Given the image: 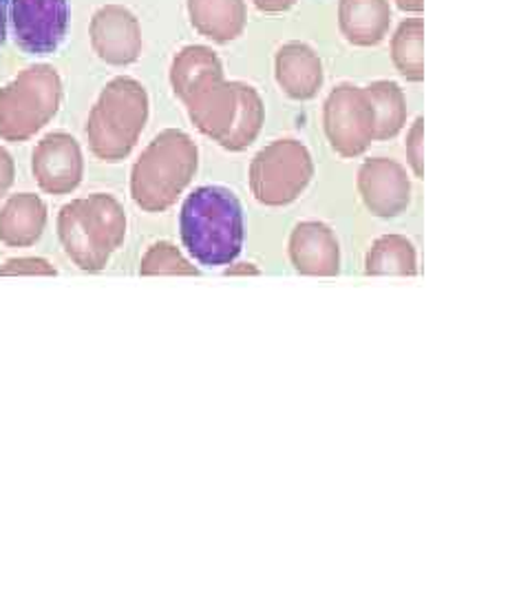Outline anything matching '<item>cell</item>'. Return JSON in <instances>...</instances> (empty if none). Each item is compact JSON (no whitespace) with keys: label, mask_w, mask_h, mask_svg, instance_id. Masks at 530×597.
<instances>
[{"label":"cell","mask_w":530,"mask_h":597,"mask_svg":"<svg viewBox=\"0 0 530 597\" xmlns=\"http://www.w3.org/2000/svg\"><path fill=\"white\" fill-rule=\"evenodd\" d=\"M198 167L200 151L193 137L177 128L161 131L133 165V202L146 213L168 211L189 189Z\"/></svg>","instance_id":"cell-2"},{"label":"cell","mask_w":530,"mask_h":597,"mask_svg":"<svg viewBox=\"0 0 530 597\" xmlns=\"http://www.w3.org/2000/svg\"><path fill=\"white\" fill-rule=\"evenodd\" d=\"M422 142H425V120L418 117L407 133V160L416 173V178L425 176V160H422Z\"/></svg>","instance_id":"cell-25"},{"label":"cell","mask_w":530,"mask_h":597,"mask_svg":"<svg viewBox=\"0 0 530 597\" xmlns=\"http://www.w3.org/2000/svg\"><path fill=\"white\" fill-rule=\"evenodd\" d=\"M359 193L368 211L392 219L411 204V182L407 169L390 158H372L359 171Z\"/></svg>","instance_id":"cell-11"},{"label":"cell","mask_w":530,"mask_h":597,"mask_svg":"<svg viewBox=\"0 0 530 597\" xmlns=\"http://www.w3.org/2000/svg\"><path fill=\"white\" fill-rule=\"evenodd\" d=\"M252 3L263 14H283L296 5V0H252Z\"/></svg>","instance_id":"cell-27"},{"label":"cell","mask_w":530,"mask_h":597,"mask_svg":"<svg viewBox=\"0 0 530 597\" xmlns=\"http://www.w3.org/2000/svg\"><path fill=\"white\" fill-rule=\"evenodd\" d=\"M139 274L157 277V274H200V270L177 250L170 241H159L148 248L139 263Z\"/></svg>","instance_id":"cell-23"},{"label":"cell","mask_w":530,"mask_h":597,"mask_svg":"<svg viewBox=\"0 0 530 597\" xmlns=\"http://www.w3.org/2000/svg\"><path fill=\"white\" fill-rule=\"evenodd\" d=\"M392 60L407 82L425 80V21L407 19L392 38Z\"/></svg>","instance_id":"cell-21"},{"label":"cell","mask_w":530,"mask_h":597,"mask_svg":"<svg viewBox=\"0 0 530 597\" xmlns=\"http://www.w3.org/2000/svg\"><path fill=\"white\" fill-rule=\"evenodd\" d=\"M34 178L47 195L74 193L84 176L80 144L69 133L45 135L32 156Z\"/></svg>","instance_id":"cell-9"},{"label":"cell","mask_w":530,"mask_h":597,"mask_svg":"<svg viewBox=\"0 0 530 597\" xmlns=\"http://www.w3.org/2000/svg\"><path fill=\"white\" fill-rule=\"evenodd\" d=\"M365 270L374 277H414L418 272L416 248L403 235H385L368 252Z\"/></svg>","instance_id":"cell-20"},{"label":"cell","mask_w":530,"mask_h":597,"mask_svg":"<svg viewBox=\"0 0 530 597\" xmlns=\"http://www.w3.org/2000/svg\"><path fill=\"white\" fill-rule=\"evenodd\" d=\"M398 10L407 14H422L425 12V0H396Z\"/></svg>","instance_id":"cell-29"},{"label":"cell","mask_w":530,"mask_h":597,"mask_svg":"<svg viewBox=\"0 0 530 597\" xmlns=\"http://www.w3.org/2000/svg\"><path fill=\"white\" fill-rule=\"evenodd\" d=\"M10 21L16 45L34 56L54 54L69 30L67 0H12Z\"/></svg>","instance_id":"cell-8"},{"label":"cell","mask_w":530,"mask_h":597,"mask_svg":"<svg viewBox=\"0 0 530 597\" xmlns=\"http://www.w3.org/2000/svg\"><path fill=\"white\" fill-rule=\"evenodd\" d=\"M290 259L296 272L309 277H334L340 270V248L329 226L303 222L292 230Z\"/></svg>","instance_id":"cell-13"},{"label":"cell","mask_w":530,"mask_h":597,"mask_svg":"<svg viewBox=\"0 0 530 597\" xmlns=\"http://www.w3.org/2000/svg\"><path fill=\"white\" fill-rule=\"evenodd\" d=\"M237 89H239V111L230 131L219 142V146H224L226 151H235V154L246 151L250 144H255L266 120V106L259 91L244 82H237Z\"/></svg>","instance_id":"cell-19"},{"label":"cell","mask_w":530,"mask_h":597,"mask_svg":"<svg viewBox=\"0 0 530 597\" xmlns=\"http://www.w3.org/2000/svg\"><path fill=\"white\" fill-rule=\"evenodd\" d=\"M193 124L217 144L230 131L237 111H239V89L237 82H228L226 78L208 80L200 89H195L184 100Z\"/></svg>","instance_id":"cell-12"},{"label":"cell","mask_w":530,"mask_h":597,"mask_svg":"<svg viewBox=\"0 0 530 597\" xmlns=\"http://www.w3.org/2000/svg\"><path fill=\"white\" fill-rule=\"evenodd\" d=\"M91 47L111 67H128L142 54V27L137 16L122 5L100 8L89 27Z\"/></svg>","instance_id":"cell-10"},{"label":"cell","mask_w":530,"mask_h":597,"mask_svg":"<svg viewBox=\"0 0 530 597\" xmlns=\"http://www.w3.org/2000/svg\"><path fill=\"white\" fill-rule=\"evenodd\" d=\"M323 126L340 158L363 156L376 139V111L368 91L353 85L336 87L325 100Z\"/></svg>","instance_id":"cell-7"},{"label":"cell","mask_w":530,"mask_h":597,"mask_svg":"<svg viewBox=\"0 0 530 597\" xmlns=\"http://www.w3.org/2000/svg\"><path fill=\"white\" fill-rule=\"evenodd\" d=\"M63 104V80L52 65H34L0 89V139L27 142Z\"/></svg>","instance_id":"cell-5"},{"label":"cell","mask_w":530,"mask_h":597,"mask_svg":"<svg viewBox=\"0 0 530 597\" xmlns=\"http://www.w3.org/2000/svg\"><path fill=\"white\" fill-rule=\"evenodd\" d=\"M47 226V206L34 193H19L0 209V241L10 248L34 246Z\"/></svg>","instance_id":"cell-17"},{"label":"cell","mask_w":530,"mask_h":597,"mask_svg":"<svg viewBox=\"0 0 530 597\" xmlns=\"http://www.w3.org/2000/svg\"><path fill=\"white\" fill-rule=\"evenodd\" d=\"M338 27L353 47L381 45L392 27L390 0H340Z\"/></svg>","instance_id":"cell-15"},{"label":"cell","mask_w":530,"mask_h":597,"mask_svg":"<svg viewBox=\"0 0 530 597\" xmlns=\"http://www.w3.org/2000/svg\"><path fill=\"white\" fill-rule=\"evenodd\" d=\"M0 274L3 277H19V274H30V277H56L58 270L41 257H19L10 259L3 268H0Z\"/></svg>","instance_id":"cell-24"},{"label":"cell","mask_w":530,"mask_h":597,"mask_svg":"<svg viewBox=\"0 0 530 597\" xmlns=\"http://www.w3.org/2000/svg\"><path fill=\"white\" fill-rule=\"evenodd\" d=\"M14 178H16L14 160H12V156L5 151V148L0 146V200H3V198L8 195V191L12 189Z\"/></svg>","instance_id":"cell-26"},{"label":"cell","mask_w":530,"mask_h":597,"mask_svg":"<svg viewBox=\"0 0 530 597\" xmlns=\"http://www.w3.org/2000/svg\"><path fill=\"white\" fill-rule=\"evenodd\" d=\"M180 230L198 263L230 266L244 248V211L237 195L224 187L193 191L182 206Z\"/></svg>","instance_id":"cell-1"},{"label":"cell","mask_w":530,"mask_h":597,"mask_svg":"<svg viewBox=\"0 0 530 597\" xmlns=\"http://www.w3.org/2000/svg\"><path fill=\"white\" fill-rule=\"evenodd\" d=\"M365 91L376 111V139H394L407 124V100L403 89L392 80H379Z\"/></svg>","instance_id":"cell-22"},{"label":"cell","mask_w":530,"mask_h":597,"mask_svg":"<svg viewBox=\"0 0 530 597\" xmlns=\"http://www.w3.org/2000/svg\"><path fill=\"white\" fill-rule=\"evenodd\" d=\"M148 93L137 80L126 76L111 80L89 113L91 154L111 165L126 160L148 122Z\"/></svg>","instance_id":"cell-4"},{"label":"cell","mask_w":530,"mask_h":597,"mask_svg":"<svg viewBox=\"0 0 530 597\" xmlns=\"http://www.w3.org/2000/svg\"><path fill=\"white\" fill-rule=\"evenodd\" d=\"M8 21H10V0H0V47L8 38Z\"/></svg>","instance_id":"cell-28"},{"label":"cell","mask_w":530,"mask_h":597,"mask_svg":"<svg viewBox=\"0 0 530 597\" xmlns=\"http://www.w3.org/2000/svg\"><path fill=\"white\" fill-rule=\"evenodd\" d=\"M314 178V162L296 139H277L255 156L250 191L263 206L279 209L296 202Z\"/></svg>","instance_id":"cell-6"},{"label":"cell","mask_w":530,"mask_h":597,"mask_svg":"<svg viewBox=\"0 0 530 597\" xmlns=\"http://www.w3.org/2000/svg\"><path fill=\"white\" fill-rule=\"evenodd\" d=\"M224 78L219 56L204 45H189L174 56L170 67V87L182 102L208 80Z\"/></svg>","instance_id":"cell-18"},{"label":"cell","mask_w":530,"mask_h":597,"mask_svg":"<svg viewBox=\"0 0 530 597\" xmlns=\"http://www.w3.org/2000/svg\"><path fill=\"white\" fill-rule=\"evenodd\" d=\"M274 76L283 93L296 102L316 98L325 80L318 54L305 43H287L277 52Z\"/></svg>","instance_id":"cell-14"},{"label":"cell","mask_w":530,"mask_h":597,"mask_svg":"<svg viewBox=\"0 0 530 597\" xmlns=\"http://www.w3.org/2000/svg\"><path fill=\"white\" fill-rule=\"evenodd\" d=\"M226 274H228V277H230V274H233V277H235V274H244V277H246V274H252V277H259L261 270H259L257 266H252V263H239V266H233V263H230V268L226 270Z\"/></svg>","instance_id":"cell-30"},{"label":"cell","mask_w":530,"mask_h":597,"mask_svg":"<svg viewBox=\"0 0 530 597\" xmlns=\"http://www.w3.org/2000/svg\"><path fill=\"white\" fill-rule=\"evenodd\" d=\"M58 237L67 257L80 270L100 272L124 244L126 213L122 204L106 193L74 200L58 213Z\"/></svg>","instance_id":"cell-3"},{"label":"cell","mask_w":530,"mask_h":597,"mask_svg":"<svg viewBox=\"0 0 530 597\" xmlns=\"http://www.w3.org/2000/svg\"><path fill=\"white\" fill-rule=\"evenodd\" d=\"M189 16L204 38L219 45L237 41L248 23L246 0H189Z\"/></svg>","instance_id":"cell-16"}]
</instances>
